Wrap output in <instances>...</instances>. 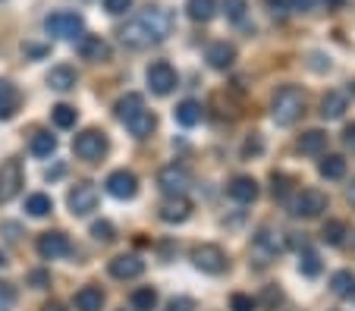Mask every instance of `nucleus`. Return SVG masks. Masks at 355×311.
I'll return each instance as SVG.
<instances>
[{"label":"nucleus","mask_w":355,"mask_h":311,"mask_svg":"<svg viewBox=\"0 0 355 311\" xmlns=\"http://www.w3.org/2000/svg\"><path fill=\"white\" fill-rule=\"evenodd\" d=\"M264 3H268V7H270V13H274V16H280V19H283V16H286V0H264Z\"/></svg>","instance_id":"c03bdc74"},{"label":"nucleus","mask_w":355,"mask_h":311,"mask_svg":"<svg viewBox=\"0 0 355 311\" xmlns=\"http://www.w3.org/2000/svg\"><path fill=\"white\" fill-rule=\"evenodd\" d=\"M330 286H334L336 296H355V277L349 271H336L334 280H330Z\"/></svg>","instance_id":"473e14b6"},{"label":"nucleus","mask_w":355,"mask_h":311,"mask_svg":"<svg viewBox=\"0 0 355 311\" xmlns=\"http://www.w3.org/2000/svg\"><path fill=\"white\" fill-rule=\"evenodd\" d=\"M230 198L239 204H252L258 198V183L252 179V176H236L233 183H230Z\"/></svg>","instance_id":"dca6fc26"},{"label":"nucleus","mask_w":355,"mask_h":311,"mask_svg":"<svg viewBox=\"0 0 355 311\" xmlns=\"http://www.w3.org/2000/svg\"><path fill=\"white\" fill-rule=\"evenodd\" d=\"M343 142H346V148L355 151V123H352V126H346V132H343Z\"/></svg>","instance_id":"49530a36"},{"label":"nucleus","mask_w":355,"mask_h":311,"mask_svg":"<svg viewBox=\"0 0 355 311\" xmlns=\"http://www.w3.org/2000/svg\"><path fill=\"white\" fill-rule=\"evenodd\" d=\"M264 302H268V305H277V302H280V290H268V292H264Z\"/></svg>","instance_id":"09e8293b"},{"label":"nucleus","mask_w":355,"mask_h":311,"mask_svg":"<svg viewBox=\"0 0 355 311\" xmlns=\"http://www.w3.org/2000/svg\"><path fill=\"white\" fill-rule=\"evenodd\" d=\"M170 311H195V302L192 299H186V296L170 299Z\"/></svg>","instance_id":"79ce46f5"},{"label":"nucleus","mask_w":355,"mask_h":311,"mask_svg":"<svg viewBox=\"0 0 355 311\" xmlns=\"http://www.w3.org/2000/svg\"><path fill=\"white\" fill-rule=\"evenodd\" d=\"M67 204L76 217L92 214V211L98 208V189H94V183H76L67 195Z\"/></svg>","instance_id":"0eeeda50"},{"label":"nucleus","mask_w":355,"mask_h":311,"mask_svg":"<svg viewBox=\"0 0 355 311\" xmlns=\"http://www.w3.org/2000/svg\"><path fill=\"white\" fill-rule=\"evenodd\" d=\"M349 202H352V204H355V183H352V186H349Z\"/></svg>","instance_id":"603ef678"},{"label":"nucleus","mask_w":355,"mask_h":311,"mask_svg":"<svg viewBox=\"0 0 355 311\" xmlns=\"http://www.w3.org/2000/svg\"><path fill=\"white\" fill-rule=\"evenodd\" d=\"M299 271L305 274V277H318V274H321V261H318V255L311 249H305L299 255Z\"/></svg>","instance_id":"72a5a7b5"},{"label":"nucleus","mask_w":355,"mask_h":311,"mask_svg":"<svg viewBox=\"0 0 355 311\" xmlns=\"http://www.w3.org/2000/svg\"><path fill=\"white\" fill-rule=\"evenodd\" d=\"M129 7H132V0H104V10H107L110 16H120V13H126Z\"/></svg>","instance_id":"4c0bfd02"},{"label":"nucleus","mask_w":355,"mask_h":311,"mask_svg":"<svg viewBox=\"0 0 355 311\" xmlns=\"http://www.w3.org/2000/svg\"><path fill=\"white\" fill-rule=\"evenodd\" d=\"M73 305H76V311H101V305H104V292H101L98 286H82V290L76 292Z\"/></svg>","instance_id":"412c9836"},{"label":"nucleus","mask_w":355,"mask_h":311,"mask_svg":"<svg viewBox=\"0 0 355 311\" xmlns=\"http://www.w3.org/2000/svg\"><path fill=\"white\" fill-rule=\"evenodd\" d=\"M302 114H305V95H302V88H295V85L277 88L274 101H270V116H274L277 126H293Z\"/></svg>","instance_id":"f03ea898"},{"label":"nucleus","mask_w":355,"mask_h":311,"mask_svg":"<svg viewBox=\"0 0 355 311\" xmlns=\"http://www.w3.org/2000/svg\"><path fill=\"white\" fill-rule=\"evenodd\" d=\"M16 302V290L10 283H0V308H10Z\"/></svg>","instance_id":"ea45409f"},{"label":"nucleus","mask_w":355,"mask_h":311,"mask_svg":"<svg viewBox=\"0 0 355 311\" xmlns=\"http://www.w3.org/2000/svg\"><path fill=\"white\" fill-rule=\"evenodd\" d=\"M57 151V139L51 132H35L32 136V154L35 157H51Z\"/></svg>","instance_id":"c85d7f7f"},{"label":"nucleus","mask_w":355,"mask_h":311,"mask_svg":"<svg viewBox=\"0 0 355 311\" xmlns=\"http://www.w3.org/2000/svg\"><path fill=\"white\" fill-rule=\"evenodd\" d=\"M192 261L198 271L205 274H223L227 271V255H223L220 245H198L192 251Z\"/></svg>","instance_id":"1a4fd4ad"},{"label":"nucleus","mask_w":355,"mask_h":311,"mask_svg":"<svg viewBox=\"0 0 355 311\" xmlns=\"http://www.w3.org/2000/svg\"><path fill=\"white\" fill-rule=\"evenodd\" d=\"M324 148H327V132H321V129H309V132L299 139L302 154H321Z\"/></svg>","instance_id":"b1692460"},{"label":"nucleus","mask_w":355,"mask_h":311,"mask_svg":"<svg viewBox=\"0 0 355 311\" xmlns=\"http://www.w3.org/2000/svg\"><path fill=\"white\" fill-rule=\"evenodd\" d=\"M79 54L88 63H104L110 60V44L101 35H82L79 38Z\"/></svg>","instance_id":"f8f14e48"},{"label":"nucleus","mask_w":355,"mask_h":311,"mask_svg":"<svg viewBox=\"0 0 355 311\" xmlns=\"http://www.w3.org/2000/svg\"><path fill=\"white\" fill-rule=\"evenodd\" d=\"M208 63L214 69H230L236 63V48L227 44V41H214V44L208 48Z\"/></svg>","instance_id":"6ab92c4d"},{"label":"nucleus","mask_w":355,"mask_h":311,"mask_svg":"<svg viewBox=\"0 0 355 311\" xmlns=\"http://www.w3.org/2000/svg\"><path fill=\"white\" fill-rule=\"evenodd\" d=\"M26 211L32 217H47L54 211V202H51V195H44V192H35V195L26 198Z\"/></svg>","instance_id":"bb28decb"},{"label":"nucleus","mask_w":355,"mask_h":311,"mask_svg":"<svg viewBox=\"0 0 355 311\" xmlns=\"http://www.w3.org/2000/svg\"><path fill=\"white\" fill-rule=\"evenodd\" d=\"M139 110H145V101H141V95H135V91H129V95H123L120 101H116V120L126 123L129 116H135Z\"/></svg>","instance_id":"393cba45"},{"label":"nucleus","mask_w":355,"mask_h":311,"mask_svg":"<svg viewBox=\"0 0 355 311\" xmlns=\"http://www.w3.org/2000/svg\"><path fill=\"white\" fill-rule=\"evenodd\" d=\"M73 151L82 161H101V157L107 154V136L98 132V129H85V132H79L73 139Z\"/></svg>","instance_id":"39448f33"},{"label":"nucleus","mask_w":355,"mask_h":311,"mask_svg":"<svg viewBox=\"0 0 355 311\" xmlns=\"http://www.w3.org/2000/svg\"><path fill=\"white\" fill-rule=\"evenodd\" d=\"M286 192H289V179H286V176H277L274 173V195L277 198H286Z\"/></svg>","instance_id":"37998d69"},{"label":"nucleus","mask_w":355,"mask_h":311,"mask_svg":"<svg viewBox=\"0 0 355 311\" xmlns=\"http://www.w3.org/2000/svg\"><path fill=\"white\" fill-rule=\"evenodd\" d=\"M157 305V292L151 290V286H141V290L132 292V308L135 311H155Z\"/></svg>","instance_id":"7c9ffc66"},{"label":"nucleus","mask_w":355,"mask_h":311,"mask_svg":"<svg viewBox=\"0 0 355 311\" xmlns=\"http://www.w3.org/2000/svg\"><path fill=\"white\" fill-rule=\"evenodd\" d=\"M289 10L293 13H311V10H318L315 0H289Z\"/></svg>","instance_id":"a19ab883"},{"label":"nucleus","mask_w":355,"mask_h":311,"mask_svg":"<svg viewBox=\"0 0 355 311\" xmlns=\"http://www.w3.org/2000/svg\"><path fill=\"white\" fill-rule=\"evenodd\" d=\"M38 255L44 258V261H54V258L69 255V239L57 230L54 233H41L38 236Z\"/></svg>","instance_id":"ddd939ff"},{"label":"nucleus","mask_w":355,"mask_h":311,"mask_svg":"<svg viewBox=\"0 0 355 311\" xmlns=\"http://www.w3.org/2000/svg\"><path fill=\"white\" fill-rule=\"evenodd\" d=\"M157 186L164 189V195L167 198H176V195H186L189 189V173L182 167H164L161 173H157Z\"/></svg>","instance_id":"9d476101"},{"label":"nucleus","mask_w":355,"mask_h":311,"mask_svg":"<svg viewBox=\"0 0 355 311\" xmlns=\"http://www.w3.org/2000/svg\"><path fill=\"white\" fill-rule=\"evenodd\" d=\"M343 236H346V224L343 220H327L321 230V239L327 245H343Z\"/></svg>","instance_id":"2f4dec72"},{"label":"nucleus","mask_w":355,"mask_h":311,"mask_svg":"<svg viewBox=\"0 0 355 311\" xmlns=\"http://www.w3.org/2000/svg\"><path fill=\"white\" fill-rule=\"evenodd\" d=\"M223 10H227V16L233 22H239L245 16V0H223Z\"/></svg>","instance_id":"e433bc0d"},{"label":"nucleus","mask_w":355,"mask_h":311,"mask_svg":"<svg viewBox=\"0 0 355 311\" xmlns=\"http://www.w3.org/2000/svg\"><path fill=\"white\" fill-rule=\"evenodd\" d=\"M3 264H7V258H3V251H0V267H3Z\"/></svg>","instance_id":"864d4df0"},{"label":"nucleus","mask_w":355,"mask_h":311,"mask_svg":"<svg viewBox=\"0 0 355 311\" xmlns=\"http://www.w3.org/2000/svg\"><path fill=\"white\" fill-rule=\"evenodd\" d=\"M189 214H192V202H189L186 195L167 198V202L161 204V220L164 224H182V220H189Z\"/></svg>","instance_id":"2eb2a0df"},{"label":"nucleus","mask_w":355,"mask_h":311,"mask_svg":"<svg viewBox=\"0 0 355 311\" xmlns=\"http://www.w3.org/2000/svg\"><path fill=\"white\" fill-rule=\"evenodd\" d=\"M145 79H148V85H151V91L164 98V95H170V91L176 88V69L170 66L167 60H157V63L148 66Z\"/></svg>","instance_id":"6e6552de"},{"label":"nucleus","mask_w":355,"mask_h":311,"mask_svg":"<svg viewBox=\"0 0 355 311\" xmlns=\"http://www.w3.org/2000/svg\"><path fill=\"white\" fill-rule=\"evenodd\" d=\"M19 88L13 85V82L0 79V120H10V116L19 110Z\"/></svg>","instance_id":"f3484780"},{"label":"nucleus","mask_w":355,"mask_h":311,"mask_svg":"<svg viewBox=\"0 0 355 311\" xmlns=\"http://www.w3.org/2000/svg\"><path fill=\"white\" fill-rule=\"evenodd\" d=\"M44 28L47 35H54V38H63V41H73L82 35V28H85V22H82L79 13H67V10H57V13H51L44 19Z\"/></svg>","instance_id":"20e7f679"},{"label":"nucleus","mask_w":355,"mask_h":311,"mask_svg":"<svg viewBox=\"0 0 355 311\" xmlns=\"http://www.w3.org/2000/svg\"><path fill=\"white\" fill-rule=\"evenodd\" d=\"M170 28H173V16H170L167 10L155 7V10L139 13L135 19H129L126 26L120 28V41L126 48L141 51V48H151V44H161L170 35Z\"/></svg>","instance_id":"f257e3e1"},{"label":"nucleus","mask_w":355,"mask_h":311,"mask_svg":"<svg viewBox=\"0 0 355 311\" xmlns=\"http://www.w3.org/2000/svg\"><path fill=\"white\" fill-rule=\"evenodd\" d=\"M32 283H35V286H47V274L35 271V274H32Z\"/></svg>","instance_id":"8fccbe9b"},{"label":"nucleus","mask_w":355,"mask_h":311,"mask_svg":"<svg viewBox=\"0 0 355 311\" xmlns=\"http://www.w3.org/2000/svg\"><path fill=\"white\" fill-rule=\"evenodd\" d=\"M141 271H145V261L139 255H116L110 261V277H116V280H132Z\"/></svg>","instance_id":"4468645a"},{"label":"nucleus","mask_w":355,"mask_h":311,"mask_svg":"<svg viewBox=\"0 0 355 311\" xmlns=\"http://www.w3.org/2000/svg\"><path fill=\"white\" fill-rule=\"evenodd\" d=\"M107 192L114 198H135V192H139V179H135V173H129V170H114V173L107 176Z\"/></svg>","instance_id":"9b49d317"},{"label":"nucleus","mask_w":355,"mask_h":311,"mask_svg":"<svg viewBox=\"0 0 355 311\" xmlns=\"http://www.w3.org/2000/svg\"><path fill=\"white\" fill-rule=\"evenodd\" d=\"M324 211H327V195L318 192V189H302L289 198V214L293 217H305V220H311V217L324 214Z\"/></svg>","instance_id":"7ed1b4c3"},{"label":"nucleus","mask_w":355,"mask_h":311,"mask_svg":"<svg viewBox=\"0 0 355 311\" xmlns=\"http://www.w3.org/2000/svg\"><path fill=\"white\" fill-rule=\"evenodd\" d=\"M318 170H321L324 179H343V176H346V161H343L340 154H327Z\"/></svg>","instance_id":"cd10ccee"},{"label":"nucleus","mask_w":355,"mask_h":311,"mask_svg":"<svg viewBox=\"0 0 355 311\" xmlns=\"http://www.w3.org/2000/svg\"><path fill=\"white\" fill-rule=\"evenodd\" d=\"M173 116H176V123H180V126H195V123H201L205 110H201L198 101H182L180 107L173 110Z\"/></svg>","instance_id":"a878e982"},{"label":"nucleus","mask_w":355,"mask_h":311,"mask_svg":"<svg viewBox=\"0 0 355 311\" xmlns=\"http://www.w3.org/2000/svg\"><path fill=\"white\" fill-rule=\"evenodd\" d=\"M230 308L233 311H255V299L245 296V292H236V296L230 299Z\"/></svg>","instance_id":"c9c22d12"},{"label":"nucleus","mask_w":355,"mask_h":311,"mask_svg":"<svg viewBox=\"0 0 355 311\" xmlns=\"http://www.w3.org/2000/svg\"><path fill=\"white\" fill-rule=\"evenodd\" d=\"M261 148H264V145H261V139L255 136V139H248V142H245V148H242V154H245V157H248V154H261Z\"/></svg>","instance_id":"a18cd8bd"},{"label":"nucleus","mask_w":355,"mask_h":311,"mask_svg":"<svg viewBox=\"0 0 355 311\" xmlns=\"http://www.w3.org/2000/svg\"><path fill=\"white\" fill-rule=\"evenodd\" d=\"M349 110V95L346 91H327L321 101V116L324 120H340Z\"/></svg>","instance_id":"a211bd4d"},{"label":"nucleus","mask_w":355,"mask_h":311,"mask_svg":"<svg viewBox=\"0 0 355 311\" xmlns=\"http://www.w3.org/2000/svg\"><path fill=\"white\" fill-rule=\"evenodd\" d=\"M270 236H274V233L261 230V233H258V239H255V242L261 245V249H268V251H274V255H277V251H280V242H277V239H270Z\"/></svg>","instance_id":"58836bf2"},{"label":"nucleus","mask_w":355,"mask_h":311,"mask_svg":"<svg viewBox=\"0 0 355 311\" xmlns=\"http://www.w3.org/2000/svg\"><path fill=\"white\" fill-rule=\"evenodd\" d=\"M155 126H157V120H155V114H151V110H139L135 116H129V120H126V129L132 132L135 139H148L151 132H155Z\"/></svg>","instance_id":"aec40b11"},{"label":"nucleus","mask_w":355,"mask_h":311,"mask_svg":"<svg viewBox=\"0 0 355 311\" xmlns=\"http://www.w3.org/2000/svg\"><path fill=\"white\" fill-rule=\"evenodd\" d=\"M76 82H79V75L73 66H54L47 73V85L54 91H69V88H76Z\"/></svg>","instance_id":"4be33fe9"},{"label":"nucleus","mask_w":355,"mask_h":311,"mask_svg":"<svg viewBox=\"0 0 355 311\" xmlns=\"http://www.w3.org/2000/svg\"><path fill=\"white\" fill-rule=\"evenodd\" d=\"M76 107H69V104H57V107H51V120H54V126L60 129H73L76 126Z\"/></svg>","instance_id":"c756f323"},{"label":"nucleus","mask_w":355,"mask_h":311,"mask_svg":"<svg viewBox=\"0 0 355 311\" xmlns=\"http://www.w3.org/2000/svg\"><path fill=\"white\" fill-rule=\"evenodd\" d=\"M19 189H22V163L16 157H10V161L0 163V204L13 202L19 195Z\"/></svg>","instance_id":"423d86ee"},{"label":"nucleus","mask_w":355,"mask_h":311,"mask_svg":"<svg viewBox=\"0 0 355 311\" xmlns=\"http://www.w3.org/2000/svg\"><path fill=\"white\" fill-rule=\"evenodd\" d=\"M41 311H63V305H60V302H47Z\"/></svg>","instance_id":"3c124183"},{"label":"nucleus","mask_w":355,"mask_h":311,"mask_svg":"<svg viewBox=\"0 0 355 311\" xmlns=\"http://www.w3.org/2000/svg\"><path fill=\"white\" fill-rule=\"evenodd\" d=\"M186 13H189V19H195V22H211L217 16V0H189Z\"/></svg>","instance_id":"5701e85b"},{"label":"nucleus","mask_w":355,"mask_h":311,"mask_svg":"<svg viewBox=\"0 0 355 311\" xmlns=\"http://www.w3.org/2000/svg\"><path fill=\"white\" fill-rule=\"evenodd\" d=\"M92 236L98 239V242H114V224H107V220L92 224Z\"/></svg>","instance_id":"f704fd0d"},{"label":"nucleus","mask_w":355,"mask_h":311,"mask_svg":"<svg viewBox=\"0 0 355 311\" xmlns=\"http://www.w3.org/2000/svg\"><path fill=\"white\" fill-rule=\"evenodd\" d=\"M315 3H318V7H324V10H336L343 0H315Z\"/></svg>","instance_id":"de8ad7c7"}]
</instances>
